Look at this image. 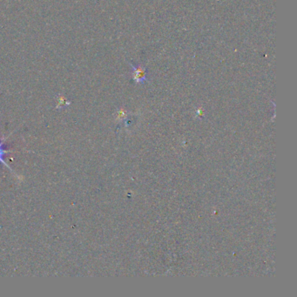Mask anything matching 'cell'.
<instances>
[{
  "mask_svg": "<svg viewBox=\"0 0 297 297\" xmlns=\"http://www.w3.org/2000/svg\"><path fill=\"white\" fill-rule=\"evenodd\" d=\"M71 104V102L67 100L66 97H64L62 95H58L57 96V106L56 108L61 109L67 107Z\"/></svg>",
  "mask_w": 297,
  "mask_h": 297,
  "instance_id": "3957f363",
  "label": "cell"
},
{
  "mask_svg": "<svg viewBox=\"0 0 297 297\" xmlns=\"http://www.w3.org/2000/svg\"><path fill=\"white\" fill-rule=\"evenodd\" d=\"M6 138H4L3 140H0V163H2L4 166H6L7 169H10L11 171L13 173L12 171V169L10 168V166L6 164V161L4 160V157H5V155H7L8 154V151H6V149L4 148V141L6 140Z\"/></svg>",
  "mask_w": 297,
  "mask_h": 297,
  "instance_id": "7a4b0ae2",
  "label": "cell"
},
{
  "mask_svg": "<svg viewBox=\"0 0 297 297\" xmlns=\"http://www.w3.org/2000/svg\"><path fill=\"white\" fill-rule=\"evenodd\" d=\"M132 67V77L133 80L136 84H144L146 81H149L147 79V71L146 67L141 66L140 64L134 65V64H129Z\"/></svg>",
  "mask_w": 297,
  "mask_h": 297,
  "instance_id": "6da1fadb",
  "label": "cell"
}]
</instances>
